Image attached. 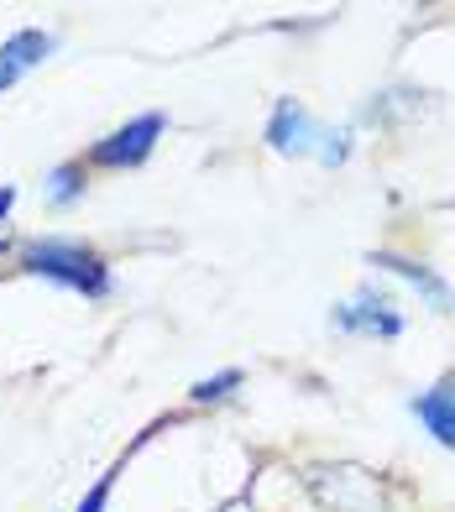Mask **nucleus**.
<instances>
[{"label": "nucleus", "mask_w": 455, "mask_h": 512, "mask_svg": "<svg viewBox=\"0 0 455 512\" xmlns=\"http://www.w3.org/2000/svg\"><path fill=\"white\" fill-rule=\"evenodd\" d=\"M21 272L42 277V283H58L68 293H84V298H105L110 293V267L100 251H89L84 241H68V236H42L21 246Z\"/></svg>", "instance_id": "f257e3e1"}, {"label": "nucleus", "mask_w": 455, "mask_h": 512, "mask_svg": "<svg viewBox=\"0 0 455 512\" xmlns=\"http://www.w3.org/2000/svg\"><path fill=\"white\" fill-rule=\"evenodd\" d=\"M267 147L283 157H314L320 168H340L351 157V126H325L320 115H309L299 100H278L267 115Z\"/></svg>", "instance_id": "f03ea898"}, {"label": "nucleus", "mask_w": 455, "mask_h": 512, "mask_svg": "<svg viewBox=\"0 0 455 512\" xmlns=\"http://www.w3.org/2000/svg\"><path fill=\"white\" fill-rule=\"evenodd\" d=\"M163 131H168V115L163 110H142V115H131L126 126H116L110 136H100V142L89 147V162H95V168H110V173L142 168V162L157 152V142H163Z\"/></svg>", "instance_id": "7ed1b4c3"}, {"label": "nucleus", "mask_w": 455, "mask_h": 512, "mask_svg": "<svg viewBox=\"0 0 455 512\" xmlns=\"http://www.w3.org/2000/svg\"><path fill=\"white\" fill-rule=\"evenodd\" d=\"M330 324L340 335H367V340H398L403 335V314L388 293H377L372 283H361L351 298H340L330 309Z\"/></svg>", "instance_id": "20e7f679"}, {"label": "nucleus", "mask_w": 455, "mask_h": 512, "mask_svg": "<svg viewBox=\"0 0 455 512\" xmlns=\"http://www.w3.org/2000/svg\"><path fill=\"white\" fill-rule=\"evenodd\" d=\"M372 267H382V272H393V277H403L408 288H419V298L429 309H440V314H450V304H455V293H450V283L429 267V262H414V256H398V251H372L367 256Z\"/></svg>", "instance_id": "39448f33"}, {"label": "nucleus", "mask_w": 455, "mask_h": 512, "mask_svg": "<svg viewBox=\"0 0 455 512\" xmlns=\"http://www.w3.org/2000/svg\"><path fill=\"white\" fill-rule=\"evenodd\" d=\"M408 413H414L419 424L435 434V445L455 450V371H450V377H440L429 392H419V398L408 403Z\"/></svg>", "instance_id": "423d86ee"}, {"label": "nucleus", "mask_w": 455, "mask_h": 512, "mask_svg": "<svg viewBox=\"0 0 455 512\" xmlns=\"http://www.w3.org/2000/svg\"><path fill=\"white\" fill-rule=\"evenodd\" d=\"M84 189H89V173H84L79 157H74V162H58V168L42 178V194H48L53 209H74V204L84 199Z\"/></svg>", "instance_id": "0eeeda50"}, {"label": "nucleus", "mask_w": 455, "mask_h": 512, "mask_svg": "<svg viewBox=\"0 0 455 512\" xmlns=\"http://www.w3.org/2000/svg\"><path fill=\"white\" fill-rule=\"evenodd\" d=\"M236 387H241V371H236V366H225L220 377H204V382H194V387H189V398H194V403H225Z\"/></svg>", "instance_id": "6e6552de"}, {"label": "nucleus", "mask_w": 455, "mask_h": 512, "mask_svg": "<svg viewBox=\"0 0 455 512\" xmlns=\"http://www.w3.org/2000/svg\"><path fill=\"white\" fill-rule=\"evenodd\" d=\"M116 476H121V471H105L95 486H89V497H84L74 512H105V502H110V486H116Z\"/></svg>", "instance_id": "1a4fd4ad"}, {"label": "nucleus", "mask_w": 455, "mask_h": 512, "mask_svg": "<svg viewBox=\"0 0 455 512\" xmlns=\"http://www.w3.org/2000/svg\"><path fill=\"white\" fill-rule=\"evenodd\" d=\"M21 79H27V68H21L6 48H0V95H6V89H16Z\"/></svg>", "instance_id": "9d476101"}, {"label": "nucleus", "mask_w": 455, "mask_h": 512, "mask_svg": "<svg viewBox=\"0 0 455 512\" xmlns=\"http://www.w3.org/2000/svg\"><path fill=\"white\" fill-rule=\"evenodd\" d=\"M11 209H16V183H0V225H11Z\"/></svg>", "instance_id": "9b49d317"}]
</instances>
